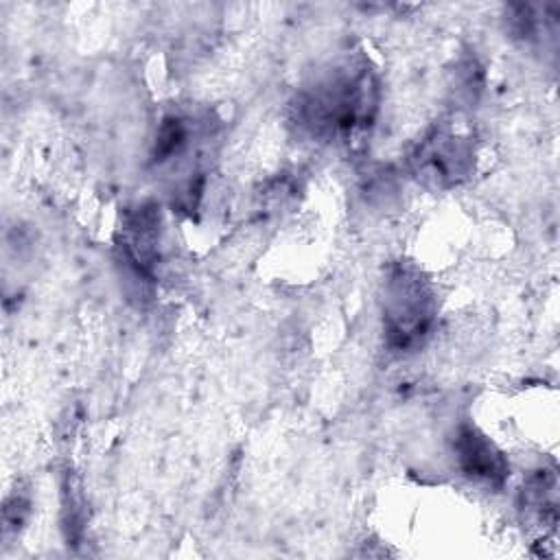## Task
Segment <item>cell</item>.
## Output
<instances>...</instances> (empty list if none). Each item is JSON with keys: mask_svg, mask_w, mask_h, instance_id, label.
<instances>
[{"mask_svg": "<svg viewBox=\"0 0 560 560\" xmlns=\"http://www.w3.org/2000/svg\"><path fill=\"white\" fill-rule=\"evenodd\" d=\"M378 103V74L372 61L357 50L330 61L298 88L289 120L300 136L317 144L350 142L374 125Z\"/></svg>", "mask_w": 560, "mask_h": 560, "instance_id": "obj_1", "label": "cell"}, {"mask_svg": "<svg viewBox=\"0 0 560 560\" xmlns=\"http://www.w3.org/2000/svg\"><path fill=\"white\" fill-rule=\"evenodd\" d=\"M438 311V289L424 269L409 260L387 267L381 287V328L392 352L420 350L433 332Z\"/></svg>", "mask_w": 560, "mask_h": 560, "instance_id": "obj_2", "label": "cell"}, {"mask_svg": "<svg viewBox=\"0 0 560 560\" xmlns=\"http://www.w3.org/2000/svg\"><path fill=\"white\" fill-rule=\"evenodd\" d=\"M475 142L462 129L440 122L422 133L407 153L411 177L431 190H451L475 173Z\"/></svg>", "mask_w": 560, "mask_h": 560, "instance_id": "obj_3", "label": "cell"}, {"mask_svg": "<svg viewBox=\"0 0 560 560\" xmlns=\"http://www.w3.org/2000/svg\"><path fill=\"white\" fill-rule=\"evenodd\" d=\"M162 241V212L153 201H140L129 206L120 214L116 232L118 260L127 276L140 284H151L160 260Z\"/></svg>", "mask_w": 560, "mask_h": 560, "instance_id": "obj_4", "label": "cell"}, {"mask_svg": "<svg viewBox=\"0 0 560 560\" xmlns=\"http://www.w3.org/2000/svg\"><path fill=\"white\" fill-rule=\"evenodd\" d=\"M453 455L459 472L486 488H503L510 477L508 455L472 422H462L453 435Z\"/></svg>", "mask_w": 560, "mask_h": 560, "instance_id": "obj_5", "label": "cell"}, {"mask_svg": "<svg viewBox=\"0 0 560 560\" xmlns=\"http://www.w3.org/2000/svg\"><path fill=\"white\" fill-rule=\"evenodd\" d=\"M518 508L536 525L553 529L558 523V475L556 468L532 470L518 492Z\"/></svg>", "mask_w": 560, "mask_h": 560, "instance_id": "obj_6", "label": "cell"}, {"mask_svg": "<svg viewBox=\"0 0 560 560\" xmlns=\"http://www.w3.org/2000/svg\"><path fill=\"white\" fill-rule=\"evenodd\" d=\"M31 514V497L22 486H15V490L4 499L2 508V529L4 536L18 534Z\"/></svg>", "mask_w": 560, "mask_h": 560, "instance_id": "obj_7", "label": "cell"}]
</instances>
